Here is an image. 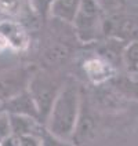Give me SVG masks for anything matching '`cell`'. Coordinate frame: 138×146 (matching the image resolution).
Instances as JSON below:
<instances>
[{
    "mask_svg": "<svg viewBox=\"0 0 138 146\" xmlns=\"http://www.w3.org/2000/svg\"><path fill=\"white\" fill-rule=\"evenodd\" d=\"M33 74L28 69L21 68L4 70L1 74V102L28 91Z\"/></svg>",
    "mask_w": 138,
    "mask_h": 146,
    "instance_id": "277c9868",
    "label": "cell"
},
{
    "mask_svg": "<svg viewBox=\"0 0 138 146\" xmlns=\"http://www.w3.org/2000/svg\"><path fill=\"white\" fill-rule=\"evenodd\" d=\"M80 6L81 0H53L50 1V14L58 21L73 24Z\"/></svg>",
    "mask_w": 138,
    "mask_h": 146,
    "instance_id": "8992f818",
    "label": "cell"
},
{
    "mask_svg": "<svg viewBox=\"0 0 138 146\" xmlns=\"http://www.w3.org/2000/svg\"><path fill=\"white\" fill-rule=\"evenodd\" d=\"M50 1H53V0H49V3H50Z\"/></svg>",
    "mask_w": 138,
    "mask_h": 146,
    "instance_id": "9a60e30c",
    "label": "cell"
},
{
    "mask_svg": "<svg viewBox=\"0 0 138 146\" xmlns=\"http://www.w3.org/2000/svg\"><path fill=\"white\" fill-rule=\"evenodd\" d=\"M84 110L86 109L81 106L80 117H79V121H77V125H76V130H75V134H73L72 138V142L76 146L89 141L94 134V124H95L94 119H93L91 114L84 112Z\"/></svg>",
    "mask_w": 138,
    "mask_h": 146,
    "instance_id": "52a82bcc",
    "label": "cell"
},
{
    "mask_svg": "<svg viewBox=\"0 0 138 146\" xmlns=\"http://www.w3.org/2000/svg\"><path fill=\"white\" fill-rule=\"evenodd\" d=\"M81 92L75 81H65L51 108L44 127L58 138L71 141L81 112Z\"/></svg>",
    "mask_w": 138,
    "mask_h": 146,
    "instance_id": "6da1fadb",
    "label": "cell"
},
{
    "mask_svg": "<svg viewBox=\"0 0 138 146\" xmlns=\"http://www.w3.org/2000/svg\"><path fill=\"white\" fill-rule=\"evenodd\" d=\"M1 32L3 36L14 46H25V35L24 32L11 22H3L1 25Z\"/></svg>",
    "mask_w": 138,
    "mask_h": 146,
    "instance_id": "30bf717a",
    "label": "cell"
},
{
    "mask_svg": "<svg viewBox=\"0 0 138 146\" xmlns=\"http://www.w3.org/2000/svg\"><path fill=\"white\" fill-rule=\"evenodd\" d=\"M71 55V51L68 47L62 44H55L54 47H50L44 52V62L49 66H58L62 65Z\"/></svg>",
    "mask_w": 138,
    "mask_h": 146,
    "instance_id": "ba28073f",
    "label": "cell"
},
{
    "mask_svg": "<svg viewBox=\"0 0 138 146\" xmlns=\"http://www.w3.org/2000/svg\"><path fill=\"white\" fill-rule=\"evenodd\" d=\"M3 110L10 114L29 116V117H35V119L40 120V114H39V110H37V106L35 104L29 90L22 92V94H19V95H17V97L10 98L8 101H4L3 102Z\"/></svg>",
    "mask_w": 138,
    "mask_h": 146,
    "instance_id": "5b68a950",
    "label": "cell"
},
{
    "mask_svg": "<svg viewBox=\"0 0 138 146\" xmlns=\"http://www.w3.org/2000/svg\"><path fill=\"white\" fill-rule=\"evenodd\" d=\"M120 0H102V3H105V4H109V6H115V4H117Z\"/></svg>",
    "mask_w": 138,
    "mask_h": 146,
    "instance_id": "5bb4252c",
    "label": "cell"
},
{
    "mask_svg": "<svg viewBox=\"0 0 138 146\" xmlns=\"http://www.w3.org/2000/svg\"><path fill=\"white\" fill-rule=\"evenodd\" d=\"M40 137L37 135H17L13 134L1 139L0 146H40Z\"/></svg>",
    "mask_w": 138,
    "mask_h": 146,
    "instance_id": "9c48e42d",
    "label": "cell"
},
{
    "mask_svg": "<svg viewBox=\"0 0 138 146\" xmlns=\"http://www.w3.org/2000/svg\"><path fill=\"white\" fill-rule=\"evenodd\" d=\"M124 59H126V64L130 69H134L138 66V43H133L130 44L126 52H124Z\"/></svg>",
    "mask_w": 138,
    "mask_h": 146,
    "instance_id": "7c38bea8",
    "label": "cell"
},
{
    "mask_svg": "<svg viewBox=\"0 0 138 146\" xmlns=\"http://www.w3.org/2000/svg\"><path fill=\"white\" fill-rule=\"evenodd\" d=\"M13 135V124H11V117L7 112H1L0 117V137L1 139H6L7 137Z\"/></svg>",
    "mask_w": 138,
    "mask_h": 146,
    "instance_id": "4fadbf2b",
    "label": "cell"
},
{
    "mask_svg": "<svg viewBox=\"0 0 138 146\" xmlns=\"http://www.w3.org/2000/svg\"><path fill=\"white\" fill-rule=\"evenodd\" d=\"M73 25L80 40H95L99 33L102 32L101 6L98 0H81L80 10L76 15Z\"/></svg>",
    "mask_w": 138,
    "mask_h": 146,
    "instance_id": "3957f363",
    "label": "cell"
},
{
    "mask_svg": "<svg viewBox=\"0 0 138 146\" xmlns=\"http://www.w3.org/2000/svg\"><path fill=\"white\" fill-rule=\"evenodd\" d=\"M40 146H76L71 141H65L53 135L47 128H44L43 132L40 134Z\"/></svg>",
    "mask_w": 138,
    "mask_h": 146,
    "instance_id": "8fae6325",
    "label": "cell"
},
{
    "mask_svg": "<svg viewBox=\"0 0 138 146\" xmlns=\"http://www.w3.org/2000/svg\"><path fill=\"white\" fill-rule=\"evenodd\" d=\"M64 84L65 81H57V79L46 72H36L33 74L29 84V92L37 106L40 120L43 123L47 120L51 108Z\"/></svg>",
    "mask_w": 138,
    "mask_h": 146,
    "instance_id": "7a4b0ae2",
    "label": "cell"
}]
</instances>
